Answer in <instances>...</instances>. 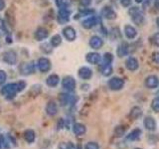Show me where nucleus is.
<instances>
[{"mask_svg":"<svg viewBox=\"0 0 159 149\" xmlns=\"http://www.w3.org/2000/svg\"><path fill=\"white\" fill-rule=\"evenodd\" d=\"M26 86L27 84L25 82L8 84L1 88V93H2V96H4L7 99H11L16 96L17 93L22 92L23 89L26 88Z\"/></svg>","mask_w":159,"mask_h":149,"instance_id":"f257e3e1","label":"nucleus"},{"mask_svg":"<svg viewBox=\"0 0 159 149\" xmlns=\"http://www.w3.org/2000/svg\"><path fill=\"white\" fill-rule=\"evenodd\" d=\"M128 14L130 15L132 21L137 24V25H141L144 21V16L143 13L138 7H131L128 10Z\"/></svg>","mask_w":159,"mask_h":149,"instance_id":"f03ea898","label":"nucleus"},{"mask_svg":"<svg viewBox=\"0 0 159 149\" xmlns=\"http://www.w3.org/2000/svg\"><path fill=\"white\" fill-rule=\"evenodd\" d=\"M108 87L111 88L112 91H120L124 87V81L120 78L113 77L108 81Z\"/></svg>","mask_w":159,"mask_h":149,"instance_id":"7ed1b4c3","label":"nucleus"},{"mask_svg":"<svg viewBox=\"0 0 159 149\" xmlns=\"http://www.w3.org/2000/svg\"><path fill=\"white\" fill-rule=\"evenodd\" d=\"M19 71L21 73V74H25V76H28V74H31L35 72V65L33 62H29V63H23L20 65L19 67Z\"/></svg>","mask_w":159,"mask_h":149,"instance_id":"20e7f679","label":"nucleus"},{"mask_svg":"<svg viewBox=\"0 0 159 149\" xmlns=\"http://www.w3.org/2000/svg\"><path fill=\"white\" fill-rule=\"evenodd\" d=\"M3 60L4 62L8 64V65H16L17 61H18V58H17V54L15 53L12 50H10V51H7L4 53V56H3Z\"/></svg>","mask_w":159,"mask_h":149,"instance_id":"39448f33","label":"nucleus"},{"mask_svg":"<svg viewBox=\"0 0 159 149\" xmlns=\"http://www.w3.org/2000/svg\"><path fill=\"white\" fill-rule=\"evenodd\" d=\"M37 67L40 72L47 73L51 69V62L47 58H40L37 62Z\"/></svg>","mask_w":159,"mask_h":149,"instance_id":"423d86ee","label":"nucleus"},{"mask_svg":"<svg viewBox=\"0 0 159 149\" xmlns=\"http://www.w3.org/2000/svg\"><path fill=\"white\" fill-rule=\"evenodd\" d=\"M76 84H77L76 81H75V79L72 77H65L63 79L62 86L66 91H69V92L74 91V89L76 88Z\"/></svg>","mask_w":159,"mask_h":149,"instance_id":"0eeeda50","label":"nucleus"},{"mask_svg":"<svg viewBox=\"0 0 159 149\" xmlns=\"http://www.w3.org/2000/svg\"><path fill=\"white\" fill-rule=\"evenodd\" d=\"M63 35H64V37L66 38V40H68V41H70V42L74 41L77 37L76 30L71 26H68V27L63 29Z\"/></svg>","mask_w":159,"mask_h":149,"instance_id":"6e6552de","label":"nucleus"},{"mask_svg":"<svg viewBox=\"0 0 159 149\" xmlns=\"http://www.w3.org/2000/svg\"><path fill=\"white\" fill-rule=\"evenodd\" d=\"M145 86L148 88H156L159 86V79L155 74H151L148 76L145 79Z\"/></svg>","mask_w":159,"mask_h":149,"instance_id":"1a4fd4ad","label":"nucleus"},{"mask_svg":"<svg viewBox=\"0 0 159 149\" xmlns=\"http://www.w3.org/2000/svg\"><path fill=\"white\" fill-rule=\"evenodd\" d=\"M86 60H87V62L89 63V64H92V65H98L101 63L102 61V57H101V55H99L98 53H89L87 54V56H86Z\"/></svg>","mask_w":159,"mask_h":149,"instance_id":"9d476101","label":"nucleus"},{"mask_svg":"<svg viewBox=\"0 0 159 149\" xmlns=\"http://www.w3.org/2000/svg\"><path fill=\"white\" fill-rule=\"evenodd\" d=\"M89 46L94 50H98L103 46V40L99 36H93L89 39Z\"/></svg>","mask_w":159,"mask_h":149,"instance_id":"9b49d317","label":"nucleus"},{"mask_svg":"<svg viewBox=\"0 0 159 149\" xmlns=\"http://www.w3.org/2000/svg\"><path fill=\"white\" fill-rule=\"evenodd\" d=\"M102 16L107 20H112L116 17V13L113 11V9L109 6H104L102 10Z\"/></svg>","mask_w":159,"mask_h":149,"instance_id":"f8f14e48","label":"nucleus"},{"mask_svg":"<svg viewBox=\"0 0 159 149\" xmlns=\"http://www.w3.org/2000/svg\"><path fill=\"white\" fill-rule=\"evenodd\" d=\"M123 32H124V35H125V37L129 40L134 39L137 35L136 29L133 26H131V25H125V26H124Z\"/></svg>","mask_w":159,"mask_h":149,"instance_id":"ddd939ff","label":"nucleus"},{"mask_svg":"<svg viewBox=\"0 0 159 149\" xmlns=\"http://www.w3.org/2000/svg\"><path fill=\"white\" fill-rule=\"evenodd\" d=\"M70 19V11L68 8H63L59 10L58 13V21L60 23H66Z\"/></svg>","mask_w":159,"mask_h":149,"instance_id":"4468645a","label":"nucleus"},{"mask_svg":"<svg viewBox=\"0 0 159 149\" xmlns=\"http://www.w3.org/2000/svg\"><path fill=\"white\" fill-rule=\"evenodd\" d=\"M143 124H144V127L149 131H154L156 129V121H155V119L151 116L145 117V119H144V121H143Z\"/></svg>","mask_w":159,"mask_h":149,"instance_id":"2eb2a0df","label":"nucleus"},{"mask_svg":"<svg viewBox=\"0 0 159 149\" xmlns=\"http://www.w3.org/2000/svg\"><path fill=\"white\" fill-rule=\"evenodd\" d=\"M78 74L82 79H89L93 76V71L88 67H83L79 70Z\"/></svg>","mask_w":159,"mask_h":149,"instance_id":"dca6fc26","label":"nucleus"},{"mask_svg":"<svg viewBox=\"0 0 159 149\" xmlns=\"http://www.w3.org/2000/svg\"><path fill=\"white\" fill-rule=\"evenodd\" d=\"M125 67L127 70H129V71H131V72L136 71L138 69V61L133 57L128 58L125 62Z\"/></svg>","mask_w":159,"mask_h":149,"instance_id":"f3484780","label":"nucleus"},{"mask_svg":"<svg viewBox=\"0 0 159 149\" xmlns=\"http://www.w3.org/2000/svg\"><path fill=\"white\" fill-rule=\"evenodd\" d=\"M46 112L47 114H49L50 116H54L55 114L58 112V106H57V103L51 101L47 103L46 106Z\"/></svg>","mask_w":159,"mask_h":149,"instance_id":"a211bd4d","label":"nucleus"},{"mask_svg":"<svg viewBox=\"0 0 159 149\" xmlns=\"http://www.w3.org/2000/svg\"><path fill=\"white\" fill-rule=\"evenodd\" d=\"M98 20L97 19V17L94 16H91L89 18L86 19L84 21H83V27L86 28V29H92L93 27H94L96 25L98 24Z\"/></svg>","mask_w":159,"mask_h":149,"instance_id":"6ab92c4d","label":"nucleus"},{"mask_svg":"<svg viewBox=\"0 0 159 149\" xmlns=\"http://www.w3.org/2000/svg\"><path fill=\"white\" fill-rule=\"evenodd\" d=\"M49 36V32L45 28H38L37 31L35 32V38L38 41H42V40L46 39Z\"/></svg>","mask_w":159,"mask_h":149,"instance_id":"aec40b11","label":"nucleus"},{"mask_svg":"<svg viewBox=\"0 0 159 149\" xmlns=\"http://www.w3.org/2000/svg\"><path fill=\"white\" fill-rule=\"evenodd\" d=\"M73 131L76 135L80 136V135H84V134L86 133L87 128L82 123H75L74 126H73Z\"/></svg>","mask_w":159,"mask_h":149,"instance_id":"412c9836","label":"nucleus"},{"mask_svg":"<svg viewBox=\"0 0 159 149\" xmlns=\"http://www.w3.org/2000/svg\"><path fill=\"white\" fill-rule=\"evenodd\" d=\"M59 82H60V78H59L58 74H50L46 79V84L49 87H52V88L58 86Z\"/></svg>","mask_w":159,"mask_h":149,"instance_id":"4be33fe9","label":"nucleus"},{"mask_svg":"<svg viewBox=\"0 0 159 149\" xmlns=\"http://www.w3.org/2000/svg\"><path fill=\"white\" fill-rule=\"evenodd\" d=\"M59 102L62 106H67L70 102H73V97L68 93H61L59 97Z\"/></svg>","mask_w":159,"mask_h":149,"instance_id":"5701e85b","label":"nucleus"},{"mask_svg":"<svg viewBox=\"0 0 159 149\" xmlns=\"http://www.w3.org/2000/svg\"><path fill=\"white\" fill-rule=\"evenodd\" d=\"M128 51H129L128 45L126 43H121L118 46L116 53L118 55V57H124V56H126V55L128 54Z\"/></svg>","mask_w":159,"mask_h":149,"instance_id":"b1692460","label":"nucleus"},{"mask_svg":"<svg viewBox=\"0 0 159 149\" xmlns=\"http://www.w3.org/2000/svg\"><path fill=\"white\" fill-rule=\"evenodd\" d=\"M141 134H142V132H141V130L139 128L133 129V130L127 135V139H128V140H131V141L138 140V139L140 138Z\"/></svg>","mask_w":159,"mask_h":149,"instance_id":"393cba45","label":"nucleus"},{"mask_svg":"<svg viewBox=\"0 0 159 149\" xmlns=\"http://www.w3.org/2000/svg\"><path fill=\"white\" fill-rule=\"evenodd\" d=\"M101 72H102V74H103V76H106V77L111 76V74H112V67H111V64H103L102 63V67H101Z\"/></svg>","mask_w":159,"mask_h":149,"instance_id":"a878e982","label":"nucleus"},{"mask_svg":"<svg viewBox=\"0 0 159 149\" xmlns=\"http://www.w3.org/2000/svg\"><path fill=\"white\" fill-rule=\"evenodd\" d=\"M24 138L28 143H32L35 141V138H36V135H35V132L31 129H28L24 132Z\"/></svg>","mask_w":159,"mask_h":149,"instance_id":"bb28decb","label":"nucleus"},{"mask_svg":"<svg viewBox=\"0 0 159 149\" xmlns=\"http://www.w3.org/2000/svg\"><path fill=\"white\" fill-rule=\"evenodd\" d=\"M141 114H142V109L139 106H134L131 109L130 113H129V116H130L132 119H137L141 116Z\"/></svg>","mask_w":159,"mask_h":149,"instance_id":"cd10ccee","label":"nucleus"},{"mask_svg":"<svg viewBox=\"0 0 159 149\" xmlns=\"http://www.w3.org/2000/svg\"><path fill=\"white\" fill-rule=\"evenodd\" d=\"M50 43H51V45L53 47H58L59 45H61L62 43V38L60 35H55V36H53L51 38V41H50Z\"/></svg>","mask_w":159,"mask_h":149,"instance_id":"c85d7f7f","label":"nucleus"},{"mask_svg":"<svg viewBox=\"0 0 159 149\" xmlns=\"http://www.w3.org/2000/svg\"><path fill=\"white\" fill-rule=\"evenodd\" d=\"M69 0H56V4L58 5V7L60 9L63 8H68L69 6Z\"/></svg>","mask_w":159,"mask_h":149,"instance_id":"c756f323","label":"nucleus"},{"mask_svg":"<svg viewBox=\"0 0 159 149\" xmlns=\"http://www.w3.org/2000/svg\"><path fill=\"white\" fill-rule=\"evenodd\" d=\"M151 108L155 112H159V97H155L151 102Z\"/></svg>","mask_w":159,"mask_h":149,"instance_id":"7c9ffc66","label":"nucleus"},{"mask_svg":"<svg viewBox=\"0 0 159 149\" xmlns=\"http://www.w3.org/2000/svg\"><path fill=\"white\" fill-rule=\"evenodd\" d=\"M113 60V57L111 53H106L103 56V64H111V62Z\"/></svg>","mask_w":159,"mask_h":149,"instance_id":"2f4dec72","label":"nucleus"},{"mask_svg":"<svg viewBox=\"0 0 159 149\" xmlns=\"http://www.w3.org/2000/svg\"><path fill=\"white\" fill-rule=\"evenodd\" d=\"M84 149H99V146L96 142H89L86 147H84Z\"/></svg>","mask_w":159,"mask_h":149,"instance_id":"473e14b6","label":"nucleus"},{"mask_svg":"<svg viewBox=\"0 0 159 149\" xmlns=\"http://www.w3.org/2000/svg\"><path fill=\"white\" fill-rule=\"evenodd\" d=\"M73 145L71 143H66V142H62L60 143L59 145V149H72Z\"/></svg>","mask_w":159,"mask_h":149,"instance_id":"72a5a7b5","label":"nucleus"},{"mask_svg":"<svg viewBox=\"0 0 159 149\" xmlns=\"http://www.w3.org/2000/svg\"><path fill=\"white\" fill-rule=\"evenodd\" d=\"M152 43L155 45V46H158L159 47V32L158 33H155L153 35L152 37Z\"/></svg>","mask_w":159,"mask_h":149,"instance_id":"f704fd0d","label":"nucleus"},{"mask_svg":"<svg viewBox=\"0 0 159 149\" xmlns=\"http://www.w3.org/2000/svg\"><path fill=\"white\" fill-rule=\"evenodd\" d=\"M6 74H5L4 71H0V84H3L5 82H6Z\"/></svg>","mask_w":159,"mask_h":149,"instance_id":"c9c22d12","label":"nucleus"},{"mask_svg":"<svg viewBox=\"0 0 159 149\" xmlns=\"http://www.w3.org/2000/svg\"><path fill=\"white\" fill-rule=\"evenodd\" d=\"M123 133H124V128H122L121 126H117L116 128V136H121Z\"/></svg>","mask_w":159,"mask_h":149,"instance_id":"e433bc0d","label":"nucleus"},{"mask_svg":"<svg viewBox=\"0 0 159 149\" xmlns=\"http://www.w3.org/2000/svg\"><path fill=\"white\" fill-rule=\"evenodd\" d=\"M80 3H81L83 6L88 7L92 4V0H80Z\"/></svg>","mask_w":159,"mask_h":149,"instance_id":"4c0bfd02","label":"nucleus"},{"mask_svg":"<svg viewBox=\"0 0 159 149\" xmlns=\"http://www.w3.org/2000/svg\"><path fill=\"white\" fill-rule=\"evenodd\" d=\"M119 1H120V3L122 4V6H124V7L129 6L130 3H131V0H119Z\"/></svg>","mask_w":159,"mask_h":149,"instance_id":"58836bf2","label":"nucleus"},{"mask_svg":"<svg viewBox=\"0 0 159 149\" xmlns=\"http://www.w3.org/2000/svg\"><path fill=\"white\" fill-rule=\"evenodd\" d=\"M153 61L159 64V53H154L153 54Z\"/></svg>","mask_w":159,"mask_h":149,"instance_id":"ea45409f","label":"nucleus"},{"mask_svg":"<svg viewBox=\"0 0 159 149\" xmlns=\"http://www.w3.org/2000/svg\"><path fill=\"white\" fill-rule=\"evenodd\" d=\"M4 8H5V1L4 0H0V11H2Z\"/></svg>","mask_w":159,"mask_h":149,"instance_id":"a19ab883","label":"nucleus"},{"mask_svg":"<svg viewBox=\"0 0 159 149\" xmlns=\"http://www.w3.org/2000/svg\"><path fill=\"white\" fill-rule=\"evenodd\" d=\"M154 5H155V7L159 10V0H155V1H154Z\"/></svg>","mask_w":159,"mask_h":149,"instance_id":"79ce46f5","label":"nucleus"},{"mask_svg":"<svg viewBox=\"0 0 159 149\" xmlns=\"http://www.w3.org/2000/svg\"><path fill=\"white\" fill-rule=\"evenodd\" d=\"M4 140H3V137H0V149H1L2 147V144H3Z\"/></svg>","mask_w":159,"mask_h":149,"instance_id":"37998d69","label":"nucleus"},{"mask_svg":"<svg viewBox=\"0 0 159 149\" xmlns=\"http://www.w3.org/2000/svg\"><path fill=\"white\" fill-rule=\"evenodd\" d=\"M156 24H157V27L159 28V17L156 19Z\"/></svg>","mask_w":159,"mask_h":149,"instance_id":"c03bdc74","label":"nucleus"},{"mask_svg":"<svg viewBox=\"0 0 159 149\" xmlns=\"http://www.w3.org/2000/svg\"><path fill=\"white\" fill-rule=\"evenodd\" d=\"M135 1H136V3H141L143 0H135Z\"/></svg>","mask_w":159,"mask_h":149,"instance_id":"a18cd8bd","label":"nucleus"},{"mask_svg":"<svg viewBox=\"0 0 159 149\" xmlns=\"http://www.w3.org/2000/svg\"><path fill=\"white\" fill-rule=\"evenodd\" d=\"M134 149H140V148H134Z\"/></svg>","mask_w":159,"mask_h":149,"instance_id":"49530a36","label":"nucleus"}]
</instances>
